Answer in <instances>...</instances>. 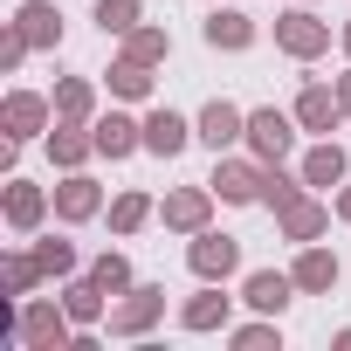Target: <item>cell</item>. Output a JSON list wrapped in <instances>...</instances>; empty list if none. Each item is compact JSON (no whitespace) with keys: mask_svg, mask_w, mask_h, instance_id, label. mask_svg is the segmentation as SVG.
<instances>
[{"mask_svg":"<svg viewBox=\"0 0 351 351\" xmlns=\"http://www.w3.org/2000/svg\"><path fill=\"white\" fill-rule=\"evenodd\" d=\"M14 344L21 351H76V317L49 296H28L21 303V324H14Z\"/></svg>","mask_w":351,"mask_h":351,"instance_id":"6da1fadb","label":"cell"},{"mask_svg":"<svg viewBox=\"0 0 351 351\" xmlns=\"http://www.w3.org/2000/svg\"><path fill=\"white\" fill-rule=\"evenodd\" d=\"M296 110H276V104H262V110H248V152L262 158V165H282L289 158V145H296Z\"/></svg>","mask_w":351,"mask_h":351,"instance_id":"7a4b0ae2","label":"cell"},{"mask_svg":"<svg viewBox=\"0 0 351 351\" xmlns=\"http://www.w3.org/2000/svg\"><path fill=\"white\" fill-rule=\"evenodd\" d=\"M276 49L296 62H317L330 49V21H317V8H289V14H276Z\"/></svg>","mask_w":351,"mask_h":351,"instance_id":"3957f363","label":"cell"},{"mask_svg":"<svg viewBox=\"0 0 351 351\" xmlns=\"http://www.w3.org/2000/svg\"><path fill=\"white\" fill-rule=\"evenodd\" d=\"M158 317H165V282H131L124 303L110 310V337H145Z\"/></svg>","mask_w":351,"mask_h":351,"instance_id":"277c9868","label":"cell"},{"mask_svg":"<svg viewBox=\"0 0 351 351\" xmlns=\"http://www.w3.org/2000/svg\"><path fill=\"white\" fill-rule=\"evenodd\" d=\"M49 124H56V97H35V90H8V104H0V131L8 138H49Z\"/></svg>","mask_w":351,"mask_h":351,"instance_id":"5b68a950","label":"cell"},{"mask_svg":"<svg viewBox=\"0 0 351 351\" xmlns=\"http://www.w3.org/2000/svg\"><path fill=\"white\" fill-rule=\"evenodd\" d=\"M186 269H193L200 282H228V276L241 269V241H234V234L200 228V234H193V248H186Z\"/></svg>","mask_w":351,"mask_h":351,"instance_id":"8992f818","label":"cell"},{"mask_svg":"<svg viewBox=\"0 0 351 351\" xmlns=\"http://www.w3.org/2000/svg\"><path fill=\"white\" fill-rule=\"evenodd\" d=\"M207 186H214L228 207H255V200H262V186H269V165H262V158H221Z\"/></svg>","mask_w":351,"mask_h":351,"instance_id":"52a82bcc","label":"cell"},{"mask_svg":"<svg viewBox=\"0 0 351 351\" xmlns=\"http://www.w3.org/2000/svg\"><path fill=\"white\" fill-rule=\"evenodd\" d=\"M214 200H221L214 186H172V193H165V207H158V221H165L172 234H186V241H193V234L207 228V214H214Z\"/></svg>","mask_w":351,"mask_h":351,"instance_id":"ba28073f","label":"cell"},{"mask_svg":"<svg viewBox=\"0 0 351 351\" xmlns=\"http://www.w3.org/2000/svg\"><path fill=\"white\" fill-rule=\"evenodd\" d=\"M49 207H56V193H42V186H28V180H14V172H8L0 214H8V228H14V234H35V228L49 221Z\"/></svg>","mask_w":351,"mask_h":351,"instance_id":"9c48e42d","label":"cell"},{"mask_svg":"<svg viewBox=\"0 0 351 351\" xmlns=\"http://www.w3.org/2000/svg\"><path fill=\"white\" fill-rule=\"evenodd\" d=\"M296 124H303V131H317V138H330V131L344 124L337 83H303V90H296Z\"/></svg>","mask_w":351,"mask_h":351,"instance_id":"30bf717a","label":"cell"},{"mask_svg":"<svg viewBox=\"0 0 351 351\" xmlns=\"http://www.w3.org/2000/svg\"><path fill=\"white\" fill-rule=\"evenodd\" d=\"M289 276H296V289H303V296H330V289H337V276H344V262H337L330 248L303 241V248H296V262H289Z\"/></svg>","mask_w":351,"mask_h":351,"instance_id":"8fae6325","label":"cell"},{"mask_svg":"<svg viewBox=\"0 0 351 351\" xmlns=\"http://www.w3.org/2000/svg\"><path fill=\"white\" fill-rule=\"evenodd\" d=\"M289 296H303V289H296V276H282V269H255V276L241 282V303H248L255 317H282Z\"/></svg>","mask_w":351,"mask_h":351,"instance_id":"7c38bea8","label":"cell"},{"mask_svg":"<svg viewBox=\"0 0 351 351\" xmlns=\"http://www.w3.org/2000/svg\"><path fill=\"white\" fill-rule=\"evenodd\" d=\"M193 138H200V124H186L180 110H165V104L145 117V152H152V158H180Z\"/></svg>","mask_w":351,"mask_h":351,"instance_id":"4fadbf2b","label":"cell"},{"mask_svg":"<svg viewBox=\"0 0 351 351\" xmlns=\"http://www.w3.org/2000/svg\"><path fill=\"white\" fill-rule=\"evenodd\" d=\"M104 214V186L90 180V172H62V186H56V221H97Z\"/></svg>","mask_w":351,"mask_h":351,"instance_id":"5bb4252c","label":"cell"},{"mask_svg":"<svg viewBox=\"0 0 351 351\" xmlns=\"http://www.w3.org/2000/svg\"><path fill=\"white\" fill-rule=\"evenodd\" d=\"M200 35H207V49L241 56V49H255V14H234V8H221V0H214V14L200 21Z\"/></svg>","mask_w":351,"mask_h":351,"instance_id":"9a60e30c","label":"cell"},{"mask_svg":"<svg viewBox=\"0 0 351 351\" xmlns=\"http://www.w3.org/2000/svg\"><path fill=\"white\" fill-rule=\"evenodd\" d=\"M228 317H234V296H221V282H200V296H186L180 303V330H228Z\"/></svg>","mask_w":351,"mask_h":351,"instance_id":"2e32d148","label":"cell"},{"mask_svg":"<svg viewBox=\"0 0 351 351\" xmlns=\"http://www.w3.org/2000/svg\"><path fill=\"white\" fill-rule=\"evenodd\" d=\"M193 124H200V145H214V152H228L234 138H248V110H241V104H228V97H214Z\"/></svg>","mask_w":351,"mask_h":351,"instance_id":"e0dca14e","label":"cell"},{"mask_svg":"<svg viewBox=\"0 0 351 351\" xmlns=\"http://www.w3.org/2000/svg\"><path fill=\"white\" fill-rule=\"evenodd\" d=\"M49 158H56L62 172H83V165L97 158V131H90V124H69V117H56V131H49Z\"/></svg>","mask_w":351,"mask_h":351,"instance_id":"ac0fdd59","label":"cell"},{"mask_svg":"<svg viewBox=\"0 0 351 351\" xmlns=\"http://www.w3.org/2000/svg\"><path fill=\"white\" fill-rule=\"evenodd\" d=\"M90 131H97V158H131V152H145V124H138V117H124V110L97 117Z\"/></svg>","mask_w":351,"mask_h":351,"instance_id":"d6986e66","label":"cell"},{"mask_svg":"<svg viewBox=\"0 0 351 351\" xmlns=\"http://www.w3.org/2000/svg\"><path fill=\"white\" fill-rule=\"evenodd\" d=\"M276 221H282V241H296V248H303V241H317V234L330 228V207H324V200H310V193H296Z\"/></svg>","mask_w":351,"mask_h":351,"instance_id":"ffe728a7","label":"cell"},{"mask_svg":"<svg viewBox=\"0 0 351 351\" xmlns=\"http://www.w3.org/2000/svg\"><path fill=\"white\" fill-rule=\"evenodd\" d=\"M14 28H21L28 49H62V14L49 8V0H28V8L14 14Z\"/></svg>","mask_w":351,"mask_h":351,"instance_id":"44dd1931","label":"cell"},{"mask_svg":"<svg viewBox=\"0 0 351 351\" xmlns=\"http://www.w3.org/2000/svg\"><path fill=\"white\" fill-rule=\"evenodd\" d=\"M62 310L76 317V330H90V324H104V310H110V289H97V276H76V282L62 289Z\"/></svg>","mask_w":351,"mask_h":351,"instance_id":"7402d4cb","label":"cell"},{"mask_svg":"<svg viewBox=\"0 0 351 351\" xmlns=\"http://www.w3.org/2000/svg\"><path fill=\"white\" fill-rule=\"evenodd\" d=\"M56 117L97 124V83H90V76H62V83H56Z\"/></svg>","mask_w":351,"mask_h":351,"instance_id":"603a6c76","label":"cell"},{"mask_svg":"<svg viewBox=\"0 0 351 351\" xmlns=\"http://www.w3.org/2000/svg\"><path fill=\"white\" fill-rule=\"evenodd\" d=\"M344 165H351V158H344V145H337V138H324V145H310V152H303V180H310V186H344Z\"/></svg>","mask_w":351,"mask_h":351,"instance_id":"cb8c5ba5","label":"cell"},{"mask_svg":"<svg viewBox=\"0 0 351 351\" xmlns=\"http://www.w3.org/2000/svg\"><path fill=\"white\" fill-rule=\"evenodd\" d=\"M0 276H8V296H35L49 269H42V255H35V248H8V262H0Z\"/></svg>","mask_w":351,"mask_h":351,"instance_id":"d4e9b609","label":"cell"},{"mask_svg":"<svg viewBox=\"0 0 351 351\" xmlns=\"http://www.w3.org/2000/svg\"><path fill=\"white\" fill-rule=\"evenodd\" d=\"M124 56H131V62H152V69H158V62L172 56V35H165L158 21H138V28L124 35Z\"/></svg>","mask_w":351,"mask_h":351,"instance_id":"484cf974","label":"cell"},{"mask_svg":"<svg viewBox=\"0 0 351 351\" xmlns=\"http://www.w3.org/2000/svg\"><path fill=\"white\" fill-rule=\"evenodd\" d=\"M110 97H124V104H145V97H152V62H131V56H117V62H110Z\"/></svg>","mask_w":351,"mask_h":351,"instance_id":"4316f807","label":"cell"},{"mask_svg":"<svg viewBox=\"0 0 351 351\" xmlns=\"http://www.w3.org/2000/svg\"><path fill=\"white\" fill-rule=\"evenodd\" d=\"M152 214H158V207H152V193H117V200H110V234H117V241H131Z\"/></svg>","mask_w":351,"mask_h":351,"instance_id":"83f0119b","label":"cell"},{"mask_svg":"<svg viewBox=\"0 0 351 351\" xmlns=\"http://www.w3.org/2000/svg\"><path fill=\"white\" fill-rule=\"evenodd\" d=\"M145 21V0H97V28L104 35H131Z\"/></svg>","mask_w":351,"mask_h":351,"instance_id":"f1b7e54d","label":"cell"},{"mask_svg":"<svg viewBox=\"0 0 351 351\" xmlns=\"http://www.w3.org/2000/svg\"><path fill=\"white\" fill-rule=\"evenodd\" d=\"M90 276H97V289H110V296H124V289H131V262H124L117 248H104V255L90 262Z\"/></svg>","mask_w":351,"mask_h":351,"instance_id":"f546056e","label":"cell"},{"mask_svg":"<svg viewBox=\"0 0 351 351\" xmlns=\"http://www.w3.org/2000/svg\"><path fill=\"white\" fill-rule=\"evenodd\" d=\"M228 344H234V351H269V344H282V330H276V317H262V324H228Z\"/></svg>","mask_w":351,"mask_h":351,"instance_id":"4dcf8cb0","label":"cell"},{"mask_svg":"<svg viewBox=\"0 0 351 351\" xmlns=\"http://www.w3.org/2000/svg\"><path fill=\"white\" fill-rule=\"evenodd\" d=\"M303 186H310L303 172H282V165H269V186H262V207H276V214H282V207H289V200H296Z\"/></svg>","mask_w":351,"mask_h":351,"instance_id":"1f68e13d","label":"cell"},{"mask_svg":"<svg viewBox=\"0 0 351 351\" xmlns=\"http://www.w3.org/2000/svg\"><path fill=\"white\" fill-rule=\"evenodd\" d=\"M35 255H42V269H49V276H76V248H69V241H56V234H49V241H35Z\"/></svg>","mask_w":351,"mask_h":351,"instance_id":"d6a6232c","label":"cell"},{"mask_svg":"<svg viewBox=\"0 0 351 351\" xmlns=\"http://www.w3.org/2000/svg\"><path fill=\"white\" fill-rule=\"evenodd\" d=\"M21 62H28V42H21V28L8 21V35H0V69H8V76H14Z\"/></svg>","mask_w":351,"mask_h":351,"instance_id":"836d02e7","label":"cell"},{"mask_svg":"<svg viewBox=\"0 0 351 351\" xmlns=\"http://www.w3.org/2000/svg\"><path fill=\"white\" fill-rule=\"evenodd\" d=\"M337 104H344V117H351V69L337 76Z\"/></svg>","mask_w":351,"mask_h":351,"instance_id":"e575fe53","label":"cell"},{"mask_svg":"<svg viewBox=\"0 0 351 351\" xmlns=\"http://www.w3.org/2000/svg\"><path fill=\"white\" fill-rule=\"evenodd\" d=\"M337 221L351 228V186H337Z\"/></svg>","mask_w":351,"mask_h":351,"instance_id":"d590c367","label":"cell"},{"mask_svg":"<svg viewBox=\"0 0 351 351\" xmlns=\"http://www.w3.org/2000/svg\"><path fill=\"white\" fill-rule=\"evenodd\" d=\"M330 344H337V351H351V324H344V330H337V337H330Z\"/></svg>","mask_w":351,"mask_h":351,"instance_id":"8d00e7d4","label":"cell"},{"mask_svg":"<svg viewBox=\"0 0 351 351\" xmlns=\"http://www.w3.org/2000/svg\"><path fill=\"white\" fill-rule=\"evenodd\" d=\"M337 42H344V56H351V21H344V28H337Z\"/></svg>","mask_w":351,"mask_h":351,"instance_id":"74e56055","label":"cell"},{"mask_svg":"<svg viewBox=\"0 0 351 351\" xmlns=\"http://www.w3.org/2000/svg\"><path fill=\"white\" fill-rule=\"evenodd\" d=\"M303 8H317V0H303Z\"/></svg>","mask_w":351,"mask_h":351,"instance_id":"f35d334b","label":"cell"}]
</instances>
